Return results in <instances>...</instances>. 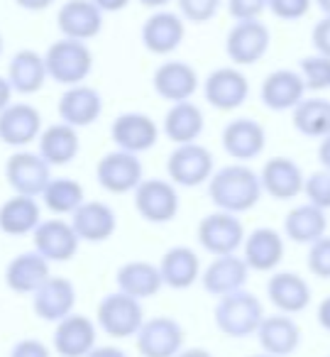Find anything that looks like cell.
<instances>
[{
  "label": "cell",
  "mask_w": 330,
  "mask_h": 357,
  "mask_svg": "<svg viewBox=\"0 0 330 357\" xmlns=\"http://www.w3.org/2000/svg\"><path fill=\"white\" fill-rule=\"evenodd\" d=\"M262 194H264V189H262L260 174L252 172L242 162L218 169L208 181V196H211L213 206L218 211H227L235 215L255 208Z\"/></svg>",
  "instance_id": "cell-1"
},
{
  "label": "cell",
  "mask_w": 330,
  "mask_h": 357,
  "mask_svg": "<svg viewBox=\"0 0 330 357\" xmlns=\"http://www.w3.org/2000/svg\"><path fill=\"white\" fill-rule=\"evenodd\" d=\"M216 326L227 337H250L257 335L262 321H264V306L255 294L245 291H232L227 296H220L216 303Z\"/></svg>",
  "instance_id": "cell-2"
},
{
  "label": "cell",
  "mask_w": 330,
  "mask_h": 357,
  "mask_svg": "<svg viewBox=\"0 0 330 357\" xmlns=\"http://www.w3.org/2000/svg\"><path fill=\"white\" fill-rule=\"evenodd\" d=\"M45 61L50 79L59 86H66V89L84 84L93 71V54H91L89 45L79 40H69V37H61L59 42H54L47 50Z\"/></svg>",
  "instance_id": "cell-3"
},
{
  "label": "cell",
  "mask_w": 330,
  "mask_h": 357,
  "mask_svg": "<svg viewBox=\"0 0 330 357\" xmlns=\"http://www.w3.org/2000/svg\"><path fill=\"white\" fill-rule=\"evenodd\" d=\"M96 323L110 337H130L137 335L144 323V311L140 298H133L123 291L105 294L96 308Z\"/></svg>",
  "instance_id": "cell-4"
},
{
  "label": "cell",
  "mask_w": 330,
  "mask_h": 357,
  "mask_svg": "<svg viewBox=\"0 0 330 357\" xmlns=\"http://www.w3.org/2000/svg\"><path fill=\"white\" fill-rule=\"evenodd\" d=\"M167 174L169 181H174L177 186H186V189L206 184L216 174L211 149L198 142L177 144V149L167 159Z\"/></svg>",
  "instance_id": "cell-5"
},
{
  "label": "cell",
  "mask_w": 330,
  "mask_h": 357,
  "mask_svg": "<svg viewBox=\"0 0 330 357\" xmlns=\"http://www.w3.org/2000/svg\"><path fill=\"white\" fill-rule=\"evenodd\" d=\"M196 238L206 252H211L213 257H223V255H235L245 245L247 235L245 225L235 213L216 211L198 223Z\"/></svg>",
  "instance_id": "cell-6"
},
{
  "label": "cell",
  "mask_w": 330,
  "mask_h": 357,
  "mask_svg": "<svg viewBox=\"0 0 330 357\" xmlns=\"http://www.w3.org/2000/svg\"><path fill=\"white\" fill-rule=\"evenodd\" d=\"M6 178L20 196H42L52 181V164L42 154L15 152L6 162Z\"/></svg>",
  "instance_id": "cell-7"
},
{
  "label": "cell",
  "mask_w": 330,
  "mask_h": 357,
  "mask_svg": "<svg viewBox=\"0 0 330 357\" xmlns=\"http://www.w3.org/2000/svg\"><path fill=\"white\" fill-rule=\"evenodd\" d=\"M144 169L137 154L125 152V149H115L108 152L98 164H96V178L108 194H130L137 191L142 184Z\"/></svg>",
  "instance_id": "cell-8"
},
{
  "label": "cell",
  "mask_w": 330,
  "mask_h": 357,
  "mask_svg": "<svg viewBox=\"0 0 330 357\" xmlns=\"http://www.w3.org/2000/svg\"><path fill=\"white\" fill-rule=\"evenodd\" d=\"M179 191L167 178H144L135 191V208L147 223H169L179 213Z\"/></svg>",
  "instance_id": "cell-9"
},
{
  "label": "cell",
  "mask_w": 330,
  "mask_h": 357,
  "mask_svg": "<svg viewBox=\"0 0 330 357\" xmlns=\"http://www.w3.org/2000/svg\"><path fill=\"white\" fill-rule=\"evenodd\" d=\"M269 27L260 20H237L232 30L227 32L225 52L227 59L235 66L257 64L269 52Z\"/></svg>",
  "instance_id": "cell-10"
},
{
  "label": "cell",
  "mask_w": 330,
  "mask_h": 357,
  "mask_svg": "<svg viewBox=\"0 0 330 357\" xmlns=\"http://www.w3.org/2000/svg\"><path fill=\"white\" fill-rule=\"evenodd\" d=\"M135 337H137V352L142 357H177L183 350V328L169 316L144 321Z\"/></svg>",
  "instance_id": "cell-11"
},
{
  "label": "cell",
  "mask_w": 330,
  "mask_h": 357,
  "mask_svg": "<svg viewBox=\"0 0 330 357\" xmlns=\"http://www.w3.org/2000/svg\"><path fill=\"white\" fill-rule=\"evenodd\" d=\"M203 96L218 110H235L250 98V81L237 66H220L203 81Z\"/></svg>",
  "instance_id": "cell-12"
},
{
  "label": "cell",
  "mask_w": 330,
  "mask_h": 357,
  "mask_svg": "<svg viewBox=\"0 0 330 357\" xmlns=\"http://www.w3.org/2000/svg\"><path fill=\"white\" fill-rule=\"evenodd\" d=\"M96 337H98V323L81 313H71L57 323L52 345L61 357H89L96 350Z\"/></svg>",
  "instance_id": "cell-13"
},
{
  "label": "cell",
  "mask_w": 330,
  "mask_h": 357,
  "mask_svg": "<svg viewBox=\"0 0 330 357\" xmlns=\"http://www.w3.org/2000/svg\"><path fill=\"white\" fill-rule=\"evenodd\" d=\"M140 37H142V45L147 52L157 56H167L181 47L183 37H186V22L179 13L157 10L144 20Z\"/></svg>",
  "instance_id": "cell-14"
},
{
  "label": "cell",
  "mask_w": 330,
  "mask_h": 357,
  "mask_svg": "<svg viewBox=\"0 0 330 357\" xmlns=\"http://www.w3.org/2000/svg\"><path fill=\"white\" fill-rule=\"evenodd\" d=\"M57 27L61 37L89 42L103 30V10L93 0H66L57 13Z\"/></svg>",
  "instance_id": "cell-15"
},
{
  "label": "cell",
  "mask_w": 330,
  "mask_h": 357,
  "mask_svg": "<svg viewBox=\"0 0 330 357\" xmlns=\"http://www.w3.org/2000/svg\"><path fill=\"white\" fill-rule=\"evenodd\" d=\"M32 243L37 252L50 262H69L79 250L81 238L71 223L61 218H50L37 225V230L32 233Z\"/></svg>",
  "instance_id": "cell-16"
},
{
  "label": "cell",
  "mask_w": 330,
  "mask_h": 357,
  "mask_svg": "<svg viewBox=\"0 0 330 357\" xmlns=\"http://www.w3.org/2000/svg\"><path fill=\"white\" fill-rule=\"evenodd\" d=\"M76 287L64 277H50L32 294V311L40 321L59 323L74 313Z\"/></svg>",
  "instance_id": "cell-17"
},
{
  "label": "cell",
  "mask_w": 330,
  "mask_h": 357,
  "mask_svg": "<svg viewBox=\"0 0 330 357\" xmlns=\"http://www.w3.org/2000/svg\"><path fill=\"white\" fill-rule=\"evenodd\" d=\"M57 113H59L61 123L71 125V128H89L103 113V96L93 86H69L57 103Z\"/></svg>",
  "instance_id": "cell-18"
},
{
  "label": "cell",
  "mask_w": 330,
  "mask_h": 357,
  "mask_svg": "<svg viewBox=\"0 0 330 357\" xmlns=\"http://www.w3.org/2000/svg\"><path fill=\"white\" fill-rule=\"evenodd\" d=\"M110 137H113L118 149L142 154L157 144L159 128H157V123L144 113H123L110 125Z\"/></svg>",
  "instance_id": "cell-19"
},
{
  "label": "cell",
  "mask_w": 330,
  "mask_h": 357,
  "mask_svg": "<svg viewBox=\"0 0 330 357\" xmlns=\"http://www.w3.org/2000/svg\"><path fill=\"white\" fill-rule=\"evenodd\" d=\"M42 135V115L30 103H10L0 113V142L10 147H25V144L40 139Z\"/></svg>",
  "instance_id": "cell-20"
},
{
  "label": "cell",
  "mask_w": 330,
  "mask_h": 357,
  "mask_svg": "<svg viewBox=\"0 0 330 357\" xmlns=\"http://www.w3.org/2000/svg\"><path fill=\"white\" fill-rule=\"evenodd\" d=\"M306 81L299 71L294 69H276L262 81L260 98L269 110L284 113V110H294L296 105L303 100L306 93Z\"/></svg>",
  "instance_id": "cell-21"
},
{
  "label": "cell",
  "mask_w": 330,
  "mask_h": 357,
  "mask_svg": "<svg viewBox=\"0 0 330 357\" xmlns=\"http://www.w3.org/2000/svg\"><path fill=\"white\" fill-rule=\"evenodd\" d=\"M267 132L257 120L237 118L223 128V149L237 162H252L264 152Z\"/></svg>",
  "instance_id": "cell-22"
},
{
  "label": "cell",
  "mask_w": 330,
  "mask_h": 357,
  "mask_svg": "<svg viewBox=\"0 0 330 357\" xmlns=\"http://www.w3.org/2000/svg\"><path fill=\"white\" fill-rule=\"evenodd\" d=\"M262 189L276 201H291L299 194H303L306 176L296 162L289 157H274L262 167L260 172Z\"/></svg>",
  "instance_id": "cell-23"
},
{
  "label": "cell",
  "mask_w": 330,
  "mask_h": 357,
  "mask_svg": "<svg viewBox=\"0 0 330 357\" xmlns=\"http://www.w3.org/2000/svg\"><path fill=\"white\" fill-rule=\"evenodd\" d=\"M267 296H269V301L274 303L279 313L294 316V313H301L310 306L313 294H310L308 282L301 274L276 272L267 282Z\"/></svg>",
  "instance_id": "cell-24"
},
{
  "label": "cell",
  "mask_w": 330,
  "mask_h": 357,
  "mask_svg": "<svg viewBox=\"0 0 330 357\" xmlns=\"http://www.w3.org/2000/svg\"><path fill=\"white\" fill-rule=\"evenodd\" d=\"M247 277H250V267H247L245 257L223 255L206 267V272L201 274V284L213 296H227V294L245 289Z\"/></svg>",
  "instance_id": "cell-25"
},
{
  "label": "cell",
  "mask_w": 330,
  "mask_h": 357,
  "mask_svg": "<svg viewBox=\"0 0 330 357\" xmlns=\"http://www.w3.org/2000/svg\"><path fill=\"white\" fill-rule=\"evenodd\" d=\"M71 225L84 243H105L118 230V218L103 201H84L71 215Z\"/></svg>",
  "instance_id": "cell-26"
},
{
  "label": "cell",
  "mask_w": 330,
  "mask_h": 357,
  "mask_svg": "<svg viewBox=\"0 0 330 357\" xmlns=\"http://www.w3.org/2000/svg\"><path fill=\"white\" fill-rule=\"evenodd\" d=\"M152 86L164 100L181 103V100H191V96L198 91V74L186 61H164L154 71Z\"/></svg>",
  "instance_id": "cell-27"
},
{
  "label": "cell",
  "mask_w": 330,
  "mask_h": 357,
  "mask_svg": "<svg viewBox=\"0 0 330 357\" xmlns=\"http://www.w3.org/2000/svg\"><path fill=\"white\" fill-rule=\"evenodd\" d=\"M50 277V259L42 257L37 250L15 255L6 267V284L15 294H35Z\"/></svg>",
  "instance_id": "cell-28"
},
{
  "label": "cell",
  "mask_w": 330,
  "mask_h": 357,
  "mask_svg": "<svg viewBox=\"0 0 330 357\" xmlns=\"http://www.w3.org/2000/svg\"><path fill=\"white\" fill-rule=\"evenodd\" d=\"M257 340H260L262 350L271 357H289L299 350L301 345V328L286 313L279 316H267L262 321L260 331H257Z\"/></svg>",
  "instance_id": "cell-29"
},
{
  "label": "cell",
  "mask_w": 330,
  "mask_h": 357,
  "mask_svg": "<svg viewBox=\"0 0 330 357\" xmlns=\"http://www.w3.org/2000/svg\"><path fill=\"white\" fill-rule=\"evenodd\" d=\"M245 262L255 272H271L284 259V238L274 228H257L245 238Z\"/></svg>",
  "instance_id": "cell-30"
},
{
  "label": "cell",
  "mask_w": 330,
  "mask_h": 357,
  "mask_svg": "<svg viewBox=\"0 0 330 357\" xmlns=\"http://www.w3.org/2000/svg\"><path fill=\"white\" fill-rule=\"evenodd\" d=\"M115 284H118V291L142 301V298H152L154 294H159V289L164 287V279L159 272V264L133 259L118 269Z\"/></svg>",
  "instance_id": "cell-31"
},
{
  "label": "cell",
  "mask_w": 330,
  "mask_h": 357,
  "mask_svg": "<svg viewBox=\"0 0 330 357\" xmlns=\"http://www.w3.org/2000/svg\"><path fill=\"white\" fill-rule=\"evenodd\" d=\"M47 79H50L47 61L35 50H20L8 64V81H10L13 91H17L22 96H32L37 91H42Z\"/></svg>",
  "instance_id": "cell-32"
},
{
  "label": "cell",
  "mask_w": 330,
  "mask_h": 357,
  "mask_svg": "<svg viewBox=\"0 0 330 357\" xmlns=\"http://www.w3.org/2000/svg\"><path fill=\"white\" fill-rule=\"evenodd\" d=\"M159 272H162L164 284L172 289H179V291L193 287L198 282V277L203 274L201 259L186 245H177V248L167 250L162 262H159Z\"/></svg>",
  "instance_id": "cell-33"
},
{
  "label": "cell",
  "mask_w": 330,
  "mask_h": 357,
  "mask_svg": "<svg viewBox=\"0 0 330 357\" xmlns=\"http://www.w3.org/2000/svg\"><path fill=\"white\" fill-rule=\"evenodd\" d=\"M37 144H40V154L52 164V167H64V164H71L81 149V139H79L76 128L61 123V120L42 130Z\"/></svg>",
  "instance_id": "cell-34"
},
{
  "label": "cell",
  "mask_w": 330,
  "mask_h": 357,
  "mask_svg": "<svg viewBox=\"0 0 330 357\" xmlns=\"http://www.w3.org/2000/svg\"><path fill=\"white\" fill-rule=\"evenodd\" d=\"M203 128H206V120L203 113L196 103L191 100H181V103H172V108L164 115V135L172 139L174 144H186L196 142L201 137Z\"/></svg>",
  "instance_id": "cell-35"
},
{
  "label": "cell",
  "mask_w": 330,
  "mask_h": 357,
  "mask_svg": "<svg viewBox=\"0 0 330 357\" xmlns=\"http://www.w3.org/2000/svg\"><path fill=\"white\" fill-rule=\"evenodd\" d=\"M328 228V218H325V211L318 208L313 204L296 206L286 213L284 218V233L289 240L299 245H313L315 240H320Z\"/></svg>",
  "instance_id": "cell-36"
},
{
  "label": "cell",
  "mask_w": 330,
  "mask_h": 357,
  "mask_svg": "<svg viewBox=\"0 0 330 357\" xmlns=\"http://www.w3.org/2000/svg\"><path fill=\"white\" fill-rule=\"evenodd\" d=\"M40 223V204L32 196L15 194L0 206V230L6 235L20 238V235L35 233Z\"/></svg>",
  "instance_id": "cell-37"
},
{
  "label": "cell",
  "mask_w": 330,
  "mask_h": 357,
  "mask_svg": "<svg viewBox=\"0 0 330 357\" xmlns=\"http://www.w3.org/2000/svg\"><path fill=\"white\" fill-rule=\"evenodd\" d=\"M294 128L303 137L323 139L330 135V100L303 98L294 108Z\"/></svg>",
  "instance_id": "cell-38"
},
{
  "label": "cell",
  "mask_w": 330,
  "mask_h": 357,
  "mask_svg": "<svg viewBox=\"0 0 330 357\" xmlns=\"http://www.w3.org/2000/svg\"><path fill=\"white\" fill-rule=\"evenodd\" d=\"M45 206L57 215H74L76 208L84 204V186L74 178H52L50 186L42 194Z\"/></svg>",
  "instance_id": "cell-39"
},
{
  "label": "cell",
  "mask_w": 330,
  "mask_h": 357,
  "mask_svg": "<svg viewBox=\"0 0 330 357\" xmlns=\"http://www.w3.org/2000/svg\"><path fill=\"white\" fill-rule=\"evenodd\" d=\"M299 74L303 76L308 91H328L330 89V56L313 54L303 56L299 64Z\"/></svg>",
  "instance_id": "cell-40"
},
{
  "label": "cell",
  "mask_w": 330,
  "mask_h": 357,
  "mask_svg": "<svg viewBox=\"0 0 330 357\" xmlns=\"http://www.w3.org/2000/svg\"><path fill=\"white\" fill-rule=\"evenodd\" d=\"M303 194L308 199V204L318 206V208L328 211L330 208V172L328 169H320L313 172L310 176H306Z\"/></svg>",
  "instance_id": "cell-41"
},
{
  "label": "cell",
  "mask_w": 330,
  "mask_h": 357,
  "mask_svg": "<svg viewBox=\"0 0 330 357\" xmlns=\"http://www.w3.org/2000/svg\"><path fill=\"white\" fill-rule=\"evenodd\" d=\"M223 0H177L179 6V15L188 22H196V25H203V22H211L213 17L218 15V8H220Z\"/></svg>",
  "instance_id": "cell-42"
},
{
  "label": "cell",
  "mask_w": 330,
  "mask_h": 357,
  "mask_svg": "<svg viewBox=\"0 0 330 357\" xmlns=\"http://www.w3.org/2000/svg\"><path fill=\"white\" fill-rule=\"evenodd\" d=\"M306 264H308V272L313 274V277L330 279V238L328 235H323V238L310 245Z\"/></svg>",
  "instance_id": "cell-43"
},
{
  "label": "cell",
  "mask_w": 330,
  "mask_h": 357,
  "mask_svg": "<svg viewBox=\"0 0 330 357\" xmlns=\"http://www.w3.org/2000/svg\"><path fill=\"white\" fill-rule=\"evenodd\" d=\"M310 6H313V0H269L271 15H276L279 20H286V22L306 17Z\"/></svg>",
  "instance_id": "cell-44"
},
{
  "label": "cell",
  "mask_w": 330,
  "mask_h": 357,
  "mask_svg": "<svg viewBox=\"0 0 330 357\" xmlns=\"http://www.w3.org/2000/svg\"><path fill=\"white\" fill-rule=\"evenodd\" d=\"M264 10H269V0H227V13L235 20H260Z\"/></svg>",
  "instance_id": "cell-45"
},
{
  "label": "cell",
  "mask_w": 330,
  "mask_h": 357,
  "mask_svg": "<svg viewBox=\"0 0 330 357\" xmlns=\"http://www.w3.org/2000/svg\"><path fill=\"white\" fill-rule=\"evenodd\" d=\"M10 357H52L50 347L42 340H35V337H22L13 345Z\"/></svg>",
  "instance_id": "cell-46"
},
{
  "label": "cell",
  "mask_w": 330,
  "mask_h": 357,
  "mask_svg": "<svg viewBox=\"0 0 330 357\" xmlns=\"http://www.w3.org/2000/svg\"><path fill=\"white\" fill-rule=\"evenodd\" d=\"M310 45H313L315 54L330 56V15H325L320 22H315L313 32H310Z\"/></svg>",
  "instance_id": "cell-47"
},
{
  "label": "cell",
  "mask_w": 330,
  "mask_h": 357,
  "mask_svg": "<svg viewBox=\"0 0 330 357\" xmlns=\"http://www.w3.org/2000/svg\"><path fill=\"white\" fill-rule=\"evenodd\" d=\"M315 316H318L320 328L330 333V296H325L323 301L318 303V313H315Z\"/></svg>",
  "instance_id": "cell-48"
},
{
  "label": "cell",
  "mask_w": 330,
  "mask_h": 357,
  "mask_svg": "<svg viewBox=\"0 0 330 357\" xmlns=\"http://www.w3.org/2000/svg\"><path fill=\"white\" fill-rule=\"evenodd\" d=\"M10 98H13V86L8 81V76H0V113L10 105Z\"/></svg>",
  "instance_id": "cell-49"
},
{
  "label": "cell",
  "mask_w": 330,
  "mask_h": 357,
  "mask_svg": "<svg viewBox=\"0 0 330 357\" xmlns=\"http://www.w3.org/2000/svg\"><path fill=\"white\" fill-rule=\"evenodd\" d=\"M15 3L22 8V10L40 13V10H47V8H50L52 3H57V0H15Z\"/></svg>",
  "instance_id": "cell-50"
},
{
  "label": "cell",
  "mask_w": 330,
  "mask_h": 357,
  "mask_svg": "<svg viewBox=\"0 0 330 357\" xmlns=\"http://www.w3.org/2000/svg\"><path fill=\"white\" fill-rule=\"evenodd\" d=\"M103 13H118L130 6V0H93Z\"/></svg>",
  "instance_id": "cell-51"
},
{
  "label": "cell",
  "mask_w": 330,
  "mask_h": 357,
  "mask_svg": "<svg viewBox=\"0 0 330 357\" xmlns=\"http://www.w3.org/2000/svg\"><path fill=\"white\" fill-rule=\"evenodd\" d=\"M89 357H128L120 347H113V345H100L96 347L93 352H91Z\"/></svg>",
  "instance_id": "cell-52"
},
{
  "label": "cell",
  "mask_w": 330,
  "mask_h": 357,
  "mask_svg": "<svg viewBox=\"0 0 330 357\" xmlns=\"http://www.w3.org/2000/svg\"><path fill=\"white\" fill-rule=\"evenodd\" d=\"M318 159H320V164H323V169H328V172H330V135H328V137L320 139V144H318Z\"/></svg>",
  "instance_id": "cell-53"
},
{
  "label": "cell",
  "mask_w": 330,
  "mask_h": 357,
  "mask_svg": "<svg viewBox=\"0 0 330 357\" xmlns=\"http://www.w3.org/2000/svg\"><path fill=\"white\" fill-rule=\"evenodd\" d=\"M177 357H213L208 350H203V347H188V350H181Z\"/></svg>",
  "instance_id": "cell-54"
},
{
  "label": "cell",
  "mask_w": 330,
  "mask_h": 357,
  "mask_svg": "<svg viewBox=\"0 0 330 357\" xmlns=\"http://www.w3.org/2000/svg\"><path fill=\"white\" fill-rule=\"evenodd\" d=\"M137 3L144 8H157V10H162L164 6H169V3H174V0H137Z\"/></svg>",
  "instance_id": "cell-55"
},
{
  "label": "cell",
  "mask_w": 330,
  "mask_h": 357,
  "mask_svg": "<svg viewBox=\"0 0 330 357\" xmlns=\"http://www.w3.org/2000/svg\"><path fill=\"white\" fill-rule=\"evenodd\" d=\"M315 6H318L325 15H330V0H315Z\"/></svg>",
  "instance_id": "cell-56"
},
{
  "label": "cell",
  "mask_w": 330,
  "mask_h": 357,
  "mask_svg": "<svg viewBox=\"0 0 330 357\" xmlns=\"http://www.w3.org/2000/svg\"><path fill=\"white\" fill-rule=\"evenodd\" d=\"M0 54H3V32H0Z\"/></svg>",
  "instance_id": "cell-57"
},
{
  "label": "cell",
  "mask_w": 330,
  "mask_h": 357,
  "mask_svg": "<svg viewBox=\"0 0 330 357\" xmlns=\"http://www.w3.org/2000/svg\"><path fill=\"white\" fill-rule=\"evenodd\" d=\"M250 357H271V355H267V352H264V355H250Z\"/></svg>",
  "instance_id": "cell-58"
},
{
  "label": "cell",
  "mask_w": 330,
  "mask_h": 357,
  "mask_svg": "<svg viewBox=\"0 0 330 357\" xmlns=\"http://www.w3.org/2000/svg\"><path fill=\"white\" fill-rule=\"evenodd\" d=\"M328 357H330V355H328Z\"/></svg>",
  "instance_id": "cell-59"
}]
</instances>
